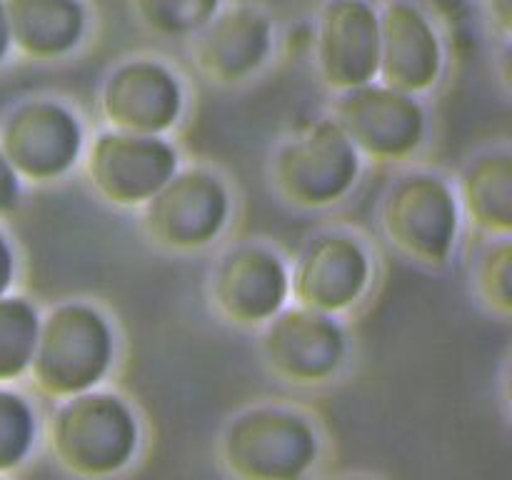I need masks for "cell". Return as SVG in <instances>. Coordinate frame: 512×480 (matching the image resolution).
Returning <instances> with one entry per match:
<instances>
[{
  "mask_svg": "<svg viewBox=\"0 0 512 480\" xmlns=\"http://www.w3.org/2000/svg\"><path fill=\"white\" fill-rule=\"evenodd\" d=\"M473 285L480 303L498 318L512 315V243L510 238H490L473 268Z\"/></svg>",
  "mask_w": 512,
  "mask_h": 480,
  "instance_id": "44dd1931",
  "label": "cell"
},
{
  "mask_svg": "<svg viewBox=\"0 0 512 480\" xmlns=\"http://www.w3.org/2000/svg\"><path fill=\"white\" fill-rule=\"evenodd\" d=\"M15 273H18V260H15L13 243L8 240V235L0 233V298L13 288Z\"/></svg>",
  "mask_w": 512,
  "mask_h": 480,
  "instance_id": "cb8c5ba5",
  "label": "cell"
},
{
  "mask_svg": "<svg viewBox=\"0 0 512 480\" xmlns=\"http://www.w3.org/2000/svg\"><path fill=\"white\" fill-rule=\"evenodd\" d=\"M315 68L335 95L378 80L380 18L370 0H328L315 28Z\"/></svg>",
  "mask_w": 512,
  "mask_h": 480,
  "instance_id": "5bb4252c",
  "label": "cell"
},
{
  "mask_svg": "<svg viewBox=\"0 0 512 480\" xmlns=\"http://www.w3.org/2000/svg\"><path fill=\"white\" fill-rule=\"evenodd\" d=\"M98 110L110 130L168 138L185 115V85L163 60H123L105 75Z\"/></svg>",
  "mask_w": 512,
  "mask_h": 480,
  "instance_id": "4fadbf2b",
  "label": "cell"
},
{
  "mask_svg": "<svg viewBox=\"0 0 512 480\" xmlns=\"http://www.w3.org/2000/svg\"><path fill=\"white\" fill-rule=\"evenodd\" d=\"M490 5V13H493L495 23L500 25V28L505 30V33H510L512 28V0H488Z\"/></svg>",
  "mask_w": 512,
  "mask_h": 480,
  "instance_id": "d4e9b609",
  "label": "cell"
},
{
  "mask_svg": "<svg viewBox=\"0 0 512 480\" xmlns=\"http://www.w3.org/2000/svg\"><path fill=\"white\" fill-rule=\"evenodd\" d=\"M90 190L113 208H143L180 168V153L165 135L100 130L83 153Z\"/></svg>",
  "mask_w": 512,
  "mask_h": 480,
  "instance_id": "9c48e42d",
  "label": "cell"
},
{
  "mask_svg": "<svg viewBox=\"0 0 512 480\" xmlns=\"http://www.w3.org/2000/svg\"><path fill=\"white\" fill-rule=\"evenodd\" d=\"M138 443V418L113 390L95 388L60 400L50 418V453L75 478H113L133 463Z\"/></svg>",
  "mask_w": 512,
  "mask_h": 480,
  "instance_id": "7a4b0ae2",
  "label": "cell"
},
{
  "mask_svg": "<svg viewBox=\"0 0 512 480\" xmlns=\"http://www.w3.org/2000/svg\"><path fill=\"white\" fill-rule=\"evenodd\" d=\"M463 223L488 238L512 235V155L508 148L488 150L470 160L458 185Z\"/></svg>",
  "mask_w": 512,
  "mask_h": 480,
  "instance_id": "ac0fdd59",
  "label": "cell"
},
{
  "mask_svg": "<svg viewBox=\"0 0 512 480\" xmlns=\"http://www.w3.org/2000/svg\"><path fill=\"white\" fill-rule=\"evenodd\" d=\"M380 18L378 80L400 93L423 98L438 88L445 48L433 20L410 0H390Z\"/></svg>",
  "mask_w": 512,
  "mask_h": 480,
  "instance_id": "9a60e30c",
  "label": "cell"
},
{
  "mask_svg": "<svg viewBox=\"0 0 512 480\" xmlns=\"http://www.w3.org/2000/svg\"><path fill=\"white\" fill-rule=\"evenodd\" d=\"M85 145L83 120L63 100H23L0 123V153L30 185L68 178L83 163Z\"/></svg>",
  "mask_w": 512,
  "mask_h": 480,
  "instance_id": "52a82bcc",
  "label": "cell"
},
{
  "mask_svg": "<svg viewBox=\"0 0 512 480\" xmlns=\"http://www.w3.org/2000/svg\"><path fill=\"white\" fill-rule=\"evenodd\" d=\"M330 118L363 160L398 165L415 158L428 140V110L415 95L373 80L335 95Z\"/></svg>",
  "mask_w": 512,
  "mask_h": 480,
  "instance_id": "ba28073f",
  "label": "cell"
},
{
  "mask_svg": "<svg viewBox=\"0 0 512 480\" xmlns=\"http://www.w3.org/2000/svg\"><path fill=\"white\" fill-rule=\"evenodd\" d=\"M10 43L25 58L55 63L73 55L88 35L83 0H3Z\"/></svg>",
  "mask_w": 512,
  "mask_h": 480,
  "instance_id": "e0dca14e",
  "label": "cell"
},
{
  "mask_svg": "<svg viewBox=\"0 0 512 480\" xmlns=\"http://www.w3.org/2000/svg\"><path fill=\"white\" fill-rule=\"evenodd\" d=\"M20 195H23V180L18 178L13 165L0 153V218L18 208Z\"/></svg>",
  "mask_w": 512,
  "mask_h": 480,
  "instance_id": "603a6c76",
  "label": "cell"
},
{
  "mask_svg": "<svg viewBox=\"0 0 512 480\" xmlns=\"http://www.w3.org/2000/svg\"><path fill=\"white\" fill-rule=\"evenodd\" d=\"M320 440L303 413L258 405L235 415L220 455L235 480H303L318 463Z\"/></svg>",
  "mask_w": 512,
  "mask_h": 480,
  "instance_id": "5b68a950",
  "label": "cell"
},
{
  "mask_svg": "<svg viewBox=\"0 0 512 480\" xmlns=\"http://www.w3.org/2000/svg\"><path fill=\"white\" fill-rule=\"evenodd\" d=\"M140 225L155 248L168 253H200L225 233L233 215V195L215 170L203 165L178 173L143 205Z\"/></svg>",
  "mask_w": 512,
  "mask_h": 480,
  "instance_id": "8992f818",
  "label": "cell"
},
{
  "mask_svg": "<svg viewBox=\"0 0 512 480\" xmlns=\"http://www.w3.org/2000/svg\"><path fill=\"white\" fill-rule=\"evenodd\" d=\"M193 60L215 85H243L270 63L275 50L273 20L253 5L220 8L193 35Z\"/></svg>",
  "mask_w": 512,
  "mask_h": 480,
  "instance_id": "2e32d148",
  "label": "cell"
},
{
  "mask_svg": "<svg viewBox=\"0 0 512 480\" xmlns=\"http://www.w3.org/2000/svg\"><path fill=\"white\" fill-rule=\"evenodd\" d=\"M40 313L23 295L0 298V383L28 375L38 340Z\"/></svg>",
  "mask_w": 512,
  "mask_h": 480,
  "instance_id": "d6986e66",
  "label": "cell"
},
{
  "mask_svg": "<svg viewBox=\"0 0 512 480\" xmlns=\"http://www.w3.org/2000/svg\"><path fill=\"white\" fill-rule=\"evenodd\" d=\"M10 48H13V43H10L8 15H5V3H3V0H0V63H3V60L8 58Z\"/></svg>",
  "mask_w": 512,
  "mask_h": 480,
  "instance_id": "484cf974",
  "label": "cell"
},
{
  "mask_svg": "<svg viewBox=\"0 0 512 480\" xmlns=\"http://www.w3.org/2000/svg\"><path fill=\"white\" fill-rule=\"evenodd\" d=\"M350 343L340 318L285 305L260 328V355L283 383L313 388L340 375L348 363Z\"/></svg>",
  "mask_w": 512,
  "mask_h": 480,
  "instance_id": "8fae6325",
  "label": "cell"
},
{
  "mask_svg": "<svg viewBox=\"0 0 512 480\" xmlns=\"http://www.w3.org/2000/svg\"><path fill=\"white\" fill-rule=\"evenodd\" d=\"M118 338L108 315L88 300H65L40 315L28 375L50 400L100 388L115 365Z\"/></svg>",
  "mask_w": 512,
  "mask_h": 480,
  "instance_id": "6da1fadb",
  "label": "cell"
},
{
  "mask_svg": "<svg viewBox=\"0 0 512 480\" xmlns=\"http://www.w3.org/2000/svg\"><path fill=\"white\" fill-rule=\"evenodd\" d=\"M375 280V260L360 235L325 230L315 235L290 268V300L315 313H353Z\"/></svg>",
  "mask_w": 512,
  "mask_h": 480,
  "instance_id": "30bf717a",
  "label": "cell"
},
{
  "mask_svg": "<svg viewBox=\"0 0 512 480\" xmlns=\"http://www.w3.org/2000/svg\"><path fill=\"white\" fill-rule=\"evenodd\" d=\"M220 8L223 0H133L140 25L168 40H190L215 18Z\"/></svg>",
  "mask_w": 512,
  "mask_h": 480,
  "instance_id": "ffe728a7",
  "label": "cell"
},
{
  "mask_svg": "<svg viewBox=\"0 0 512 480\" xmlns=\"http://www.w3.org/2000/svg\"><path fill=\"white\" fill-rule=\"evenodd\" d=\"M385 240L410 263L440 270L458 250L463 215L455 185L430 170L400 175L380 203Z\"/></svg>",
  "mask_w": 512,
  "mask_h": 480,
  "instance_id": "3957f363",
  "label": "cell"
},
{
  "mask_svg": "<svg viewBox=\"0 0 512 480\" xmlns=\"http://www.w3.org/2000/svg\"><path fill=\"white\" fill-rule=\"evenodd\" d=\"M210 303L225 323L260 330L290 303V265L263 243H238L210 270Z\"/></svg>",
  "mask_w": 512,
  "mask_h": 480,
  "instance_id": "7c38bea8",
  "label": "cell"
},
{
  "mask_svg": "<svg viewBox=\"0 0 512 480\" xmlns=\"http://www.w3.org/2000/svg\"><path fill=\"white\" fill-rule=\"evenodd\" d=\"M35 435L33 405L15 390L0 388V473H10L28 460Z\"/></svg>",
  "mask_w": 512,
  "mask_h": 480,
  "instance_id": "7402d4cb",
  "label": "cell"
},
{
  "mask_svg": "<svg viewBox=\"0 0 512 480\" xmlns=\"http://www.w3.org/2000/svg\"><path fill=\"white\" fill-rule=\"evenodd\" d=\"M363 158L333 118H318L283 140L270 160L275 193L298 210L345 203L360 183Z\"/></svg>",
  "mask_w": 512,
  "mask_h": 480,
  "instance_id": "277c9868",
  "label": "cell"
}]
</instances>
